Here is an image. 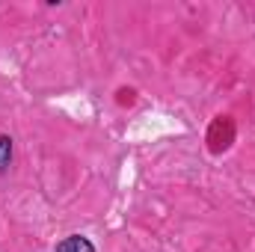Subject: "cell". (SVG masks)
I'll list each match as a JSON object with an SVG mask.
<instances>
[{"mask_svg": "<svg viewBox=\"0 0 255 252\" xmlns=\"http://www.w3.org/2000/svg\"><path fill=\"white\" fill-rule=\"evenodd\" d=\"M54 252H98V247L86 235H65L63 241L54 244Z\"/></svg>", "mask_w": 255, "mask_h": 252, "instance_id": "1", "label": "cell"}, {"mask_svg": "<svg viewBox=\"0 0 255 252\" xmlns=\"http://www.w3.org/2000/svg\"><path fill=\"white\" fill-rule=\"evenodd\" d=\"M12 157H15V139H12L9 133H0V175L9 172Z\"/></svg>", "mask_w": 255, "mask_h": 252, "instance_id": "2", "label": "cell"}, {"mask_svg": "<svg viewBox=\"0 0 255 252\" xmlns=\"http://www.w3.org/2000/svg\"><path fill=\"white\" fill-rule=\"evenodd\" d=\"M133 101H136V89H119L116 92V104L119 107H130Z\"/></svg>", "mask_w": 255, "mask_h": 252, "instance_id": "3", "label": "cell"}]
</instances>
